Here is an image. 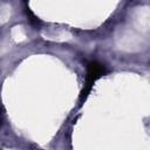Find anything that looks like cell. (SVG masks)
Listing matches in <instances>:
<instances>
[{"mask_svg":"<svg viewBox=\"0 0 150 150\" xmlns=\"http://www.w3.org/2000/svg\"><path fill=\"white\" fill-rule=\"evenodd\" d=\"M105 66L100 63L98 61H90L87 66V75H86V82H84V87L81 91V101L86 100L87 96L89 95L93 84L96 82V80H98L102 75L105 74Z\"/></svg>","mask_w":150,"mask_h":150,"instance_id":"cell-1","label":"cell"}]
</instances>
